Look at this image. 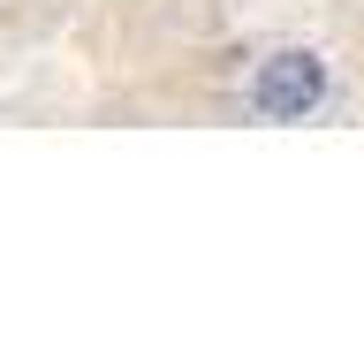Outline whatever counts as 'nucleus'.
<instances>
[{
    "mask_svg": "<svg viewBox=\"0 0 364 349\" xmlns=\"http://www.w3.org/2000/svg\"><path fill=\"white\" fill-rule=\"evenodd\" d=\"M318 99H326V61L304 46L258 61V76H250V114L258 122H304Z\"/></svg>",
    "mask_w": 364,
    "mask_h": 349,
    "instance_id": "f257e3e1",
    "label": "nucleus"
}]
</instances>
